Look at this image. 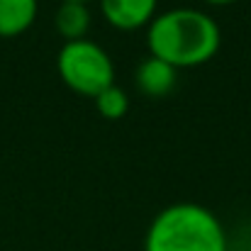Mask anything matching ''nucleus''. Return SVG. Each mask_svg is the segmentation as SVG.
I'll use <instances>...</instances> for the list:
<instances>
[{
    "mask_svg": "<svg viewBox=\"0 0 251 251\" xmlns=\"http://www.w3.org/2000/svg\"><path fill=\"white\" fill-rule=\"evenodd\" d=\"M144 251H229L222 222L198 202H173L149 225Z\"/></svg>",
    "mask_w": 251,
    "mask_h": 251,
    "instance_id": "2",
    "label": "nucleus"
},
{
    "mask_svg": "<svg viewBox=\"0 0 251 251\" xmlns=\"http://www.w3.org/2000/svg\"><path fill=\"white\" fill-rule=\"evenodd\" d=\"M64 2H83V5H88L90 0H64Z\"/></svg>",
    "mask_w": 251,
    "mask_h": 251,
    "instance_id": "10",
    "label": "nucleus"
},
{
    "mask_svg": "<svg viewBox=\"0 0 251 251\" xmlns=\"http://www.w3.org/2000/svg\"><path fill=\"white\" fill-rule=\"evenodd\" d=\"M93 100H95L98 112H100L105 120H122V117L127 115V110H129V98H127V93L115 83L107 85L105 90H100Z\"/></svg>",
    "mask_w": 251,
    "mask_h": 251,
    "instance_id": "8",
    "label": "nucleus"
},
{
    "mask_svg": "<svg viewBox=\"0 0 251 251\" xmlns=\"http://www.w3.org/2000/svg\"><path fill=\"white\" fill-rule=\"evenodd\" d=\"M176 76L178 71L173 66H168L166 61L156 59V56H147L139 66H137V74H134V81H137V88L149 95V98H161L173 90L176 85Z\"/></svg>",
    "mask_w": 251,
    "mask_h": 251,
    "instance_id": "5",
    "label": "nucleus"
},
{
    "mask_svg": "<svg viewBox=\"0 0 251 251\" xmlns=\"http://www.w3.org/2000/svg\"><path fill=\"white\" fill-rule=\"evenodd\" d=\"M54 25H56V32L66 42L85 39L88 27H90V10L83 2H61L56 10Z\"/></svg>",
    "mask_w": 251,
    "mask_h": 251,
    "instance_id": "7",
    "label": "nucleus"
},
{
    "mask_svg": "<svg viewBox=\"0 0 251 251\" xmlns=\"http://www.w3.org/2000/svg\"><path fill=\"white\" fill-rule=\"evenodd\" d=\"M39 12V0H0V37L25 34Z\"/></svg>",
    "mask_w": 251,
    "mask_h": 251,
    "instance_id": "6",
    "label": "nucleus"
},
{
    "mask_svg": "<svg viewBox=\"0 0 251 251\" xmlns=\"http://www.w3.org/2000/svg\"><path fill=\"white\" fill-rule=\"evenodd\" d=\"M210 5H229V2H237V0H205Z\"/></svg>",
    "mask_w": 251,
    "mask_h": 251,
    "instance_id": "9",
    "label": "nucleus"
},
{
    "mask_svg": "<svg viewBox=\"0 0 251 251\" xmlns=\"http://www.w3.org/2000/svg\"><path fill=\"white\" fill-rule=\"evenodd\" d=\"M56 71L66 88L88 98H95L100 90L115 83L112 56L93 39L66 42L59 49Z\"/></svg>",
    "mask_w": 251,
    "mask_h": 251,
    "instance_id": "3",
    "label": "nucleus"
},
{
    "mask_svg": "<svg viewBox=\"0 0 251 251\" xmlns=\"http://www.w3.org/2000/svg\"><path fill=\"white\" fill-rule=\"evenodd\" d=\"M149 54L168 66L195 69L207 64L222 44L220 25L198 7H173L156 15L147 29Z\"/></svg>",
    "mask_w": 251,
    "mask_h": 251,
    "instance_id": "1",
    "label": "nucleus"
},
{
    "mask_svg": "<svg viewBox=\"0 0 251 251\" xmlns=\"http://www.w3.org/2000/svg\"><path fill=\"white\" fill-rule=\"evenodd\" d=\"M156 5L159 0H100V12L115 29L132 32L154 20Z\"/></svg>",
    "mask_w": 251,
    "mask_h": 251,
    "instance_id": "4",
    "label": "nucleus"
}]
</instances>
